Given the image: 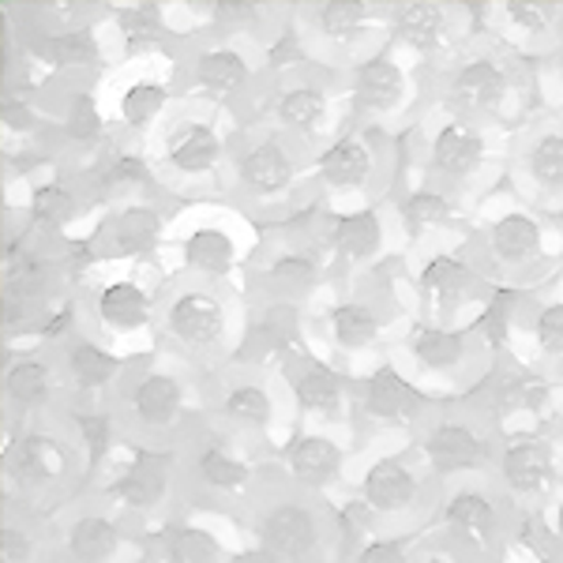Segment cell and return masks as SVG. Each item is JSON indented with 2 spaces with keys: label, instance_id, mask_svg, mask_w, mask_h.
<instances>
[{
  "label": "cell",
  "instance_id": "38",
  "mask_svg": "<svg viewBox=\"0 0 563 563\" xmlns=\"http://www.w3.org/2000/svg\"><path fill=\"white\" fill-rule=\"evenodd\" d=\"M297 339V312L289 305H275L263 312V320L256 327V342H263L267 350H282Z\"/></svg>",
  "mask_w": 563,
  "mask_h": 563
},
{
  "label": "cell",
  "instance_id": "23",
  "mask_svg": "<svg viewBox=\"0 0 563 563\" xmlns=\"http://www.w3.org/2000/svg\"><path fill=\"white\" fill-rule=\"evenodd\" d=\"M68 549L79 563H102L117 552V526L98 515H87L71 526L68 533Z\"/></svg>",
  "mask_w": 563,
  "mask_h": 563
},
{
  "label": "cell",
  "instance_id": "4",
  "mask_svg": "<svg viewBox=\"0 0 563 563\" xmlns=\"http://www.w3.org/2000/svg\"><path fill=\"white\" fill-rule=\"evenodd\" d=\"M361 496L372 511H402V507L413 504L417 496V481L406 466H398L395 459H379L368 466L365 485H361Z\"/></svg>",
  "mask_w": 563,
  "mask_h": 563
},
{
  "label": "cell",
  "instance_id": "33",
  "mask_svg": "<svg viewBox=\"0 0 563 563\" xmlns=\"http://www.w3.org/2000/svg\"><path fill=\"white\" fill-rule=\"evenodd\" d=\"M4 387L20 406H38L49 395V368L38 365V361H20L15 368H8Z\"/></svg>",
  "mask_w": 563,
  "mask_h": 563
},
{
  "label": "cell",
  "instance_id": "17",
  "mask_svg": "<svg viewBox=\"0 0 563 563\" xmlns=\"http://www.w3.org/2000/svg\"><path fill=\"white\" fill-rule=\"evenodd\" d=\"M98 316H102V323L117 327V331H135V327L147 323L151 301L132 282H113V286H106L102 297H98Z\"/></svg>",
  "mask_w": 563,
  "mask_h": 563
},
{
  "label": "cell",
  "instance_id": "61",
  "mask_svg": "<svg viewBox=\"0 0 563 563\" xmlns=\"http://www.w3.org/2000/svg\"><path fill=\"white\" fill-rule=\"evenodd\" d=\"M556 530H560V538H563V507H560V515H556Z\"/></svg>",
  "mask_w": 563,
  "mask_h": 563
},
{
  "label": "cell",
  "instance_id": "30",
  "mask_svg": "<svg viewBox=\"0 0 563 563\" xmlns=\"http://www.w3.org/2000/svg\"><path fill=\"white\" fill-rule=\"evenodd\" d=\"M38 57H45L57 68H79L98 57V45L87 31H71V34H57V38H42Z\"/></svg>",
  "mask_w": 563,
  "mask_h": 563
},
{
  "label": "cell",
  "instance_id": "20",
  "mask_svg": "<svg viewBox=\"0 0 563 563\" xmlns=\"http://www.w3.org/2000/svg\"><path fill=\"white\" fill-rule=\"evenodd\" d=\"M413 357L432 372L455 368L466 357V334L443 331V327H424V331L413 334Z\"/></svg>",
  "mask_w": 563,
  "mask_h": 563
},
{
  "label": "cell",
  "instance_id": "54",
  "mask_svg": "<svg viewBox=\"0 0 563 563\" xmlns=\"http://www.w3.org/2000/svg\"><path fill=\"white\" fill-rule=\"evenodd\" d=\"M26 556H31V541H26L15 526H4V560L8 563H23Z\"/></svg>",
  "mask_w": 563,
  "mask_h": 563
},
{
  "label": "cell",
  "instance_id": "57",
  "mask_svg": "<svg viewBox=\"0 0 563 563\" xmlns=\"http://www.w3.org/2000/svg\"><path fill=\"white\" fill-rule=\"evenodd\" d=\"M214 15L222 23H241L256 15V4H249V0H244V4H214Z\"/></svg>",
  "mask_w": 563,
  "mask_h": 563
},
{
  "label": "cell",
  "instance_id": "2",
  "mask_svg": "<svg viewBox=\"0 0 563 563\" xmlns=\"http://www.w3.org/2000/svg\"><path fill=\"white\" fill-rule=\"evenodd\" d=\"M474 286H477V275L466 267V263H459L455 256H432L421 271L424 301L432 308H443V312H451V308H459L462 301H470V297H474Z\"/></svg>",
  "mask_w": 563,
  "mask_h": 563
},
{
  "label": "cell",
  "instance_id": "22",
  "mask_svg": "<svg viewBox=\"0 0 563 563\" xmlns=\"http://www.w3.org/2000/svg\"><path fill=\"white\" fill-rule=\"evenodd\" d=\"M158 233H162V218L151 207H129V211L117 218V230H113L117 252H124V256H147L154 244H158Z\"/></svg>",
  "mask_w": 563,
  "mask_h": 563
},
{
  "label": "cell",
  "instance_id": "48",
  "mask_svg": "<svg viewBox=\"0 0 563 563\" xmlns=\"http://www.w3.org/2000/svg\"><path fill=\"white\" fill-rule=\"evenodd\" d=\"M102 132V117H98V106L90 95H76L68 106V135L71 140H95Z\"/></svg>",
  "mask_w": 563,
  "mask_h": 563
},
{
  "label": "cell",
  "instance_id": "47",
  "mask_svg": "<svg viewBox=\"0 0 563 563\" xmlns=\"http://www.w3.org/2000/svg\"><path fill=\"white\" fill-rule=\"evenodd\" d=\"M511 301H515V294H496L493 305L485 308V316L477 320V331L488 339V346H504V342H507V327H511Z\"/></svg>",
  "mask_w": 563,
  "mask_h": 563
},
{
  "label": "cell",
  "instance_id": "35",
  "mask_svg": "<svg viewBox=\"0 0 563 563\" xmlns=\"http://www.w3.org/2000/svg\"><path fill=\"white\" fill-rule=\"evenodd\" d=\"M278 117L294 129H312L316 121L323 117V95L312 87H297L289 95H282L278 102Z\"/></svg>",
  "mask_w": 563,
  "mask_h": 563
},
{
  "label": "cell",
  "instance_id": "13",
  "mask_svg": "<svg viewBox=\"0 0 563 563\" xmlns=\"http://www.w3.org/2000/svg\"><path fill=\"white\" fill-rule=\"evenodd\" d=\"M552 477V459L541 443L533 440H522L515 448L504 451V481L515 488V493H541Z\"/></svg>",
  "mask_w": 563,
  "mask_h": 563
},
{
  "label": "cell",
  "instance_id": "56",
  "mask_svg": "<svg viewBox=\"0 0 563 563\" xmlns=\"http://www.w3.org/2000/svg\"><path fill=\"white\" fill-rule=\"evenodd\" d=\"M368 511H372L368 504H353V507H346V511L339 515V522H342V533H346V538H353V533H361V530H365V522H368Z\"/></svg>",
  "mask_w": 563,
  "mask_h": 563
},
{
  "label": "cell",
  "instance_id": "44",
  "mask_svg": "<svg viewBox=\"0 0 563 563\" xmlns=\"http://www.w3.org/2000/svg\"><path fill=\"white\" fill-rule=\"evenodd\" d=\"M98 185L106 192L113 188H132V185H147V166L132 154H117L113 162H102V174H98Z\"/></svg>",
  "mask_w": 563,
  "mask_h": 563
},
{
  "label": "cell",
  "instance_id": "49",
  "mask_svg": "<svg viewBox=\"0 0 563 563\" xmlns=\"http://www.w3.org/2000/svg\"><path fill=\"white\" fill-rule=\"evenodd\" d=\"M538 342L544 353H552V357L563 353V305H549L538 316Z\"/></svg>",
  "mask_w": 563,
  "mask_h": 563
},
{
  "label": "cell",
  "instance_id": "21",
  "mask_svg": "<svg viewBox=\"0 0 563 563\" xmlns=\"http://www.w3.org/2000/svg\"><path fill=\"white\" fill-rule=\"evenodd\" d=\"M132 402H135V413H140L147 424H166V421H174L180 410V384L174 376L154 372V376H147L140 387H135Z\"/></svg>",
  "mask_w": 563,
  "mask_h": 563
},
{
  "label": "cell",
  "instance_id": "25",
  "mask_svg": "<svg viewBox=\"0 0 563 563\" xmlns=\"http://www.w3.org/2000/svg\"><path fill=\"white\" fill-rule=\"evenodd\" d=\"M244 76H249V68L233 49H214L196 60V79L214 95H233L244 84Z\"/></svg>",
  "mask_w": 563,
  "mask_h": 563
},
{
  "label": "cell",
  "instance_id": "37",
  "mask_svg": "<svg viewBox=\"0 0 563 563\" xmlns=\"http://www.w3.org/2000/svg\"><path fill=\"white\" fill-rule=\"evenodd\" d=\"M162 106H166V90H162L158 84H135V87L124 90L121 117L140 129V124H147Z\"/></svg>",
  "mask_w": 563,
  "mask_h": 563
},
{
  "label": "cell",
  "instance_id": "41",
  "mask_svg": "<svg viewBox=\"0 0 563 563\" xmlns=\"http://www.w3.org/2000/svg\"><path fill=\"white\" fill-rule=\"evenodd\" d=\"M121 31L124 38H129L132 49H143V45H154L162 42V15L154 4H140L132 8V12L121 15Z\"/></svg>",
  "mask_w": 563,
  "mask_h": 563
},
{
  "label": "cell",
  "instance_id": "34",
  "mask_svg": "<svg viewBox=\"0 0 563 563\" xmlns=\"http://www.w3.org/2000/svg\"><path fill=\"white\" fill-rule=\"evenodd\" d=\"M368 23V4H353V0H331L320 8V26L331 38H353L361 26Z\"/></svg>",
  "mask_w": 563,
  "mask_h": 563
},
{
  "label": "cell",
  "instance_id": "6",
  "mask_svg": "<svg viewBox=\"0 0 563 563\" xmlns=\"http://www.w3.org/2000/svg\"><path fill=\"white\" fill-rule=\"evenodd\" d=\"M507 95V76L493 60H470L451 79V102L459 109H496Z\"/></svg>",
  "mask_w": 563,
  "mask_h": 563
},
{
  "label": "cell",
  "instance_id": "8",
  "mask_svg": "<svg viewBox=\"0 0 563 563\" xmlns=\"http://www.w3.org/2000/svg\"><path fill=\"white\" fill-rule=\"evenodd\" d=\"M485 443L474 429L466 424H440L432 435H429V459L435 462L440 470H474L485 462Z\"/></svg>",
  "mask_w": 563,
  "mask_h": 563
},
{
  "label": "cell",
  "instance_id": "5",
  "mask_svg": "<svg viewBox=\"0 0 563 563\" xmlns=\"http://www.w3.org/2000/svg\"><path fill=\"white\" fill-rule=\"evenodd\" d=\"M365 410L384 421H402L421 410V395L395 368L384 365L365 379Z\"/></svg>",
  "mask_w": 563,
  "mask_h": 563
},
{
  "label": "cell",
  "instance_id": "10",
  "mask_svg": "<svg viewBox=\"0 0 563 563\" xmlns=\"http://www.w3.org/2000/svg\"><path fill=\"white\" fill-rule=\"evenodd\" d=\"M402 68L390 57H372L357 68V106L361 109H395L402 98Z\"/></svg>",
  "mask_w": 563,
  "mask_h": 563
},
{
  "label": "cell",
  "instance_id": "24",
  "mask_svg": "<svg viewBox=\"0 0 563 563\" xmlns=\"http://www.w3.org/2000/svg\"><path fill=\"white\" fill-rule=\"evenodd\" d=\"M331 244L350 260H365L379 249V218L372 211H357L334 222Z\"/></svg>",
  "mask_w": 563,
  "mask_h": 563
},
{
  "label": "cell",
  "instance_id": "40",
  "mask_svg": "<svg viewBox=\"0 0 563 563\" xmlns=\"http://www.w3.org/2000/svg\"><path fill=\"white\" fill-rule=\"evenodd\" d=\"M169 563H218V544L207 530H177L169 541Z\"/></svg>",
  "mask_w": 563,
  "mask_h": 563
},
{
  "label": "cell",
  "instance_id": "59",
  "mask_svg": "<svg viewBox=\"0 0 563 563\" xmlns=\"http://www.w3.org/2000/svg\"><path fill=\"white\" fill-rule=\"evenodd\" d=\"M23 320V294H12V289H4V327L20 323Z\"/></svg>",
  "mask_w": 563,
  "mask_h": 563
},
{
  "label": "cell",
  "instance_id": "32",
  "mask_svg": "<svg viewBox=\"0 0 563 563\" xmlns=\"http://www.w3.org/2000/svg\"><path fill=\"white\" fill-rule=\"evenodd\" d=\"M68 365H71L76 384H84V387H102L117 376V357H109L106 350L90 346V342H76V346H71Z\"/></svg>",
  "mask_w": 563,
  "mask_h": 563
},
{
  "label": "cell",
  "instance_id": "18",
  "mask_svg": "<svg viewBox=\"0 0 563 563\" xmlns=\"http://www.w3.org/2000/svg\"><path fill=\"white\" fill-rule=\"evenodd\" d=\"M169 162L185 174H203L218 162V135L207 124H180L169 135Z\"/></svg>",
  "mask_w": 563,
  "mask_h": 563
},
{
  "label": "cell",
  "instance_id": "42",
  "mask_svg": "<svg viewBox=\"0 0 563 563\" xmlns=\"http://www.w3.org/2000/svg\"><path fill=\"white\" fill-rule=\"evenodd\" d=\"M199 474L214 488H241L244 481H249V470H244L238 459L225 455V451H207V455L199 459Z\"/></svg>",
  "mask_w": 563,
  "mask_h": 563
},
{
  "label": "cell",
  "instance_id": "55",
  "mask_svg": "<svg viewBox=\"0 0 563 563\" xmlns=\"http://www.w3.org/2000/svg\"><path fill=\"white\" fill-rule=\"evenodd\" d=\"M0 117H4V124H8V129H15V132H26L34 124V117L26 113V106L15 102V98H4V106H0Z\"/></svg>",
  "mask_w": 563,
  "mask_h": 563
},
{
  "label": "cell",
  "instance_id": "16",
  "mask_svg": "<svg viewBox=\"0 0 563 563\" xmlns=\"http://www.w3.org/2000/svg\"><path fill=\"white\" fill-rule=\"evenodd\" d=\"M368 174H372V154L357 140H339L334 147H327L320 154V177L334 188H357L365 185Z\"/></svg>",
  "mask_w": 563,
  "mask_h": 563
},
{
  "label": "cell",
  "instance_id": "60",
  "mask_svg": "<svg viewBox=\"0 0 563 563\" xmlns=\"http://www.w3.org/2000/svg\"><path fill=\"white\" fill-rule=\"evenodd\" d=\"M68 320H71V312H68V308H60V312H57V320H53L49 327H42V331L49 334V339H57V334H60V331H65V327H68Z\"/></svg>",
  "mask_w": 563,
  "mask_h": 563
},
{
  "label": "cell",
  "instance_id": "29",
  "mask_svg": "<svg viewBox=\"0 0 563 563\" xmlns=\"http://www.w3.org/2000/svg\"><path fill=\"white\" fill-rule=\"evenodd\" d=\"M297 398H301V406L312 413H334V406H339V398H342V384L327 365H312L297 379Z\"/></svg>",
  "mask_w": 563,
  "mask_h": 563
},
{
  "label": "cell",
  "instance_id": "46",
  "mask_svg": "<svg viewBox=\"0 0 563 563\" xmlns=\"http://www.w3.org/2000/svg\"><path fill=\"white\" fill-rule=\"evenodd\" d=\"M402 214L413 230H429V225L448 218V199H443L440 192H413L410 199H406Z\"/></svg>",
  "mask_w": 563,
  "mask_h": 563
},
{
  "label": "cell",
  "instance_id": "39",
  "mask_svg": "<svg viewBox=\"0 0 563 563\" xmlns=\"http://www.w3.org/2000/svg\"><path fill=\"white\" fill-rule=\"evenodd\" d=\"M76 211V199H71L60 185H42L31 199V218L38 225H60L68 222Z\"/></svg>",
  "mask_w": 563,
  "mask_h": 563
},
{
  "label": "cell",
  "instance_id": "1",
  "mask_svg": "<svg viewBox=\"0 0 563 563\" xmlns=\"http://www.w3.org/2000/svg\"><path fill=\"white\" fill-rule=\"evenodd\" d=\"M263 544H267L271 556L282 560H301L312 552L316 544V522L305 507L282 504L263 519Z\"/></svg>",
  "mask_w": 563,
  "mask_h": 563
},
{
  "label": "cell",
  "instance_id": "58",
  "mask_svg": "<svg viewBox=\"0 0 563 563\" xmlns=\"http://www.w3.org/2000/svg\"><path fill=\"white\" fill-rule=\"evenodd\" d=\"M297 60V38L294 34H282V38L271 45V65H289Z\"/></svg>",
  "mask_w": 563,
  "mask_h": 563
},
{
  "label": "cell",
  "instance_id": "51",
  "mask_svg": "<svg viewBox=\"0 0 563 563\" xmlns=\"http://www.w3.org/2000/svg\"><path fill=\"white\" fill-rule=\"evenodd\" d=\"M544 395H549V387L541 384L538 376H515L511 384H507V402H515V406H541L544 402Z\"/></svg>",
  "mask_w": 563,
  "mask_h": 563
},
{
  "label": "cell",
  "instance_id": "28",
  "mask_svg": "<svg viewBox=\"0 0 563 563\" xmlns=\"http://www.w3.org/2000/svg\"><path fill=\"white\" fill-rule=\"evenodd\" d=\"M185 256L207 275H225L233 263V241L222 230H196L185 244Z\"/></svg>",
  "mask_w": 563,
  "mask_h": 563
},
{
  "label": "cell",
  "instance_id": "50",
  "mask_svg": "<svg viewBox=\"0 0 563 563\" xmlns=\"http://www.w3.org/2000/svg\"><path fill=\"white\" fill-rule=\"evenodd\" d=\"M79 432H84V443L90 451V462H102L106 448H109V417L95 413V417H79Z\"/></svg>",
  "mask_w": 563,
  "mask_h": 563
},
{
  "label": "cell",
  "instance_id": "3",
  "mask_svg": "<svg viewBox=\"0 0 563 563\" xmlns=\"http://www.w3.org/2000/svg\"><path fill=\"white\" fill-rule=\"evenodd\" d=\"M169 331L188 346H207L222 334V305L207 294H185L169 308Z\"/></svg>",
  "mask_w": 563,
  "mask_h": 563
},
{
  "label": "cell",
  "instance_id": "45",
  "mask_svg": "<svg viewBox=\"0 0 563 563\" xmlns=\"http://www.w3.org/2000/svg\"><path fill=\"white\" fill-rule=\"evenodd\" d=\"M504 12H507V20L526 34H544L552 26V20H556V12H552L549 4H538V0H507Z\"/></svg>",
  "mask_w": 563,
  "mask_h": 563
},
{
  "label": "cell",
  "instance_id": "27",
  "mask_svg": "<svg viewBox=\"0 0 563 563\" xmlns=\"http://www.w3.org/2000/svg\"><path fill=\"white\" fill-rule=\"evenodd\" d=\"M331 331H334V339H339V346L361 350L379 334V320L368 305H339L331 312Z\"/></svg>",
  "mask_w": 563,
  "mask_h": 563
},
{
  "label": "cell",
  "instance_id": "7",
  "mask_svg": "<svg viewBox=\"0 0 563 563\" xmlns=\"http://www.w3.org/2000/svg\"><path fill=\"white\" fill-rule=\"evenodd\" d=\"M481 158H485V143L470 124H448L432 143V162L440 174L466 177L481 166Z\"/></svg>",
  "mask_w": 563,
  "mask_h": 563
},
{
  "label": "cell",
  "instance_id": "31",
  "mask_svg": "<svg viewBox=\"0 0 563 563\" xmlns=\"http://www.w3.org/2000/svg\"><path fill=\"white\" fill-rule=\"evenodd\" d=\"M526 169L530 177L544 188H560L563 185V132L541 135L538 143L526 154Z\"/></svg>",
  "mask_w": 563,
  "mask_h": 563
},
{
  "label": "cell",
  "instance_id": "15",
  "mask_svg": "<svg viewBox=\"0 0 563 563\" xmlns=\"http://www.w3.org/2000/svg\"><path fill=\"white\" fill-rule=\"evenodd\" d=\"M443 26H448V12L443 4H432V0H410L395 12V31L398 38L413 49H435L443 38Z\"/></svg>",
  "mask_w": 563,
  "mask_h": 563
},
{
  "label": "cell",
  "instance_id": "36",
  "mask_svg": "<svg viewBox=\"0 0 563 563\" xmlns=\"http://www.w3.org/2000/svg\"><path fill=\"white\" fill-rule=\"evenodd\" d=\"M42 260L31 256V252L23 249H8L4 256V289H12V294H31V289L42 286Z\"/></svg>",
  "mask_w": 563,
  "mask_h": 563
},
{
  "label": "cell",
  "instance_id": "14",
  "mask_svg": "<svg viewBox=\"0 0 563 563\" xmlns=\"http://www.w3.org/2000/svg\"><path fill=\"white\" fill-rule=\"evenodd\" d=\"M342 466V451L334 448L327 435H305L289 448V470H294L297 481L305 485H327Z\"/></svg>",
  "mask_w": 563,
  "mask_h": 563
},
{
  "label": "cell",
  "instance_id": "9",
  "mask_svg": "<svg viewBox=\"0 0 563 563\" xmlns=\"http://www.w3.org/2000/svg\"><path fill=\"white\" fill-rule=\"evenodd\" d=\"M60 462L65 459H60L57 443L45 440V435H23V440H15L4 455L8 474L20 481V485H38V481L53 477L60 470Z\"/></svg>",
  "mask_w": 563,
  "mask_h": 563
},
{
  "label": "cell",
  "instance_id": "19",
  "mask_svg": "<svg viewBox=\"0 0 563 563\" xmlns=\"http://www.w3.org/2000/svg\"><path fill=\"white\" fill-rule=\"evenodd\" d=\"M493 252L504 263H522L541 249V225L530 214H504L493 225Z\"/></svg>",
  "mask_w": 563,
  "mask_h": 563
},
{
  "label": "cell",
  "instance_id": "12",
  "mask_svg": "<svg viewBox=\"0 0 563 563\" xmlns=\"http://www.w3.org/2000/svg\"><path fill=\"white\" fill-rule=\"evenodd\" d=\"M166 481H169V466L162 455H135V462L124 470V477L113 485V496L124 499L132 507H151L154 499L166 493Z\"/></svg>",
  "mask_w": 563,
  "mask_h": 563
},
{
  "label": "cell",
  "instance_id": "53",
  "mask_svg": "<svg viewBox=\"0 0 563 563\" xmlns=\"http://www.w3.org/2000/svg\"><path fill=\"white\" fill-rule=\"evenodd\" d=\"M275 278H286V282H308V275H312V263L301 260V256H286L275 263V271H271Z\"/></svg>",
  "mask_w": 563,
  "mask_h": 563
},
{
  "label": "cell",
  "instance_id": "62",
  "mask_svg": "<svg viewBox=\"0 0 563 563\" xmlns=\"http://www.w3.org/2000/svg\"><path fill=\"white\" fill-rule=\"evenodd\" d=\"M560 76H563V71H560Z\"/></svg>",
  "mask_w": 563,
  "mask_h": 563
},
{
  "label": "cell",
  "instance_id": "52",
  "mask_svg": "<svg viewBox=\"0 0 563 563\" xmlns=\"http://www.w3.org/2000/svg\"><path fill=\"white\" fill-rule=\"evenodd\" d=\"M357 563H406V549L398 541H372Z\"/></svg>",
  "mask_w": 563,
  "mask_h": 563
},
{
  "label": "cell",
  "instance_id": "43",
  "mask_svg": "<svg viewBox=\"0 0 563 563\" xmlns=\"http://www.w3.org/2000/svg\"><path fill=\"white\" fill-rule=\"evenodd\" d=\"M225 413L238 417V421H249V424H263L271 417L267 390H260V387H238V390H230V398H225Z\"/></svg>",
  "mask_w": 563,
  "mask_h": 563
},
{
  "label": "cell",
  "instance_id": "26",
  "mask_svg": "<svg viewBox=\"0 0 563 563\" xmlns=\"http://www.w3.org/2000/svg\"><path fill=\"white\" fill-rule=\"evenodd\" d=\"M448 522L466 533V538L488 541L493 538V526H496V511L481 493H459L448 504Z\"/></svg>",
  "mask_w": 563,
  "mask_h": 563
},
{
  "label": "cell",
  "instance_id": "11",
  "mask_svg": "<svg viewBox=\"0 0 563 563\" xmlns=\"http://www.w3.org/2000/svg\"><path fill=\"white\" fill-rule=\"evenodd\" d=\"M241 180L252 188V192H282L294 180V166H289V154L278 147V143H260L241 158Z\"/></svg>",
  "mask_w": 563,
  "mask_h": 563
}]
</instances>
